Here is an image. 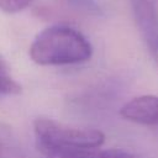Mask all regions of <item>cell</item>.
<instances>
[{"instance_id": "6da1fadb", "label": "cell", "mask_w": 158, "mask_h": 158, "mask_svg": "<svg viewBox=\"0 0 158 158\" xmlns=\"http://www.w3.org/2000/svg\"><path fill=\"white\" fill-rule=\"evenodd\" d=\"M31 59L40 65L77 64L90 59L93 47L73 27L54 25L42 30L30 47Z\"/></svg>"}, {"instance_id": "7a4b0ae2", "label": "cell", "mask_w": 158, "mask_h": 158, "mask_svg": "<svg viewBox=\"0 0 158 158\" xmlns=\"http://www.w3.org/2000/svg\"><path fill=\"white\" fill-rule=\"evenodd\" d=\"M33 131L37 144L100 148L105 142V135L100 130L74 127L46 117L35 120Z\"/></svg>"}, {"instance_id": "3957f363", "label": "cell", "mask_w": 158, "mask_h": 158, "mask_svg": "<svg viewBox=\"0 0 158 158\" xmlns=\"http://www.w3.org/2000/svg\"><path fill=\"white\" fill-rule=\"evenodd\" d=\"M136 26L151 53L158 49V12L151 0H131Z\"/></svg>"}, {"instance_id": "277c9868", "label": "cell", "mask_w": 158, "mask_h": 158, "mask_svg": "<svg viewBox=\"0 0 158 158\" xmlns=\"http://www.w3.org/2000/svg\"><path fill=\"white\" fill-rule=\"evenodd\" d=\"M120 115L131 122L157 126L158 125V96L141 95L128 100L120 109Z\"/></svg>"}, {"instance_id": "5b68a950", "label": "cell", "mask_w": 158, "mask_h": 158, "mask_svg": "<svg viewBox=\"0 0 158 158\" xmlns=\"http://www.w3.org/2000/svg\"><path fill=\"white\" fill-rule=\"evenodd\" d=\"M40 153L46 158H105V151L99 148L60 147L37 144Z\"/></svg>"}, {"instance_id": "8992f818", "label": "cell", "mask_w": 158, "mask_h": 158, "mask_svg": "<svg viewBox=\"0 0 158 158\" xmlns=\"http://www.w3.org/2000/svg\"><path fill=\"white\" fill-rule=\"evenodd\" d=\"M70 9L84 14H99L100 6L96 0H62Z\"/></svg>"}, {"instance_id": "52a82bcc", "label": "cell", "mask_w": 158, "mask_h": 158, "mask_svg": "<svg viewBox=\"0 0 158 158\" xmlns=\"http://www.w3.org/2000/svg\"><path fill=\"white\" fill-rule=\"evenodd\" d=\"M21 91V86L10 75L0 69V96L17 95Z\"/></svg>"}, {"instance_id": "ba28073f", "label": "cell", "mask_w": 158, "mask_h": 158, "mask_svg": "<svg viewBox=\"0 0 158 158\" xmlns=\"http://www.w3.org/2000/svg\"><path fill=\"white\" fill-rule=\"evenodd\" d=\"M33 0H0V10L7 14H16L26 9Z\"/></svg>"}, {"instance_id": "9c48e42d", "label": "cell", "mask_w": 158, "mask_h": 158, "mask_svg": "<svg viewBox=\"0 0 158 158\" xmlns=\"http://www.w3.org/2000/svg\"><path fill=\"white\" fill-rule=\"evenodd\" d=\"M105 158H139L122 149H105Z\"/></svg>"}, {"instance_id": "30bf717a", "label": "cell", "mask_w": 158, "mask_h": 158, "mask_svg": "<svg viewBox=\"0 0 158 158\" xmlns=\"http://www.w3.org/2000/svg\"><path fill=\"white\" fill-rule=\"evenodd\" d=\"M152 56L154 57V59H156V62H157V64H158V49H157V51H154V52L152 53Z\"/></svg>"}]
</instances>
